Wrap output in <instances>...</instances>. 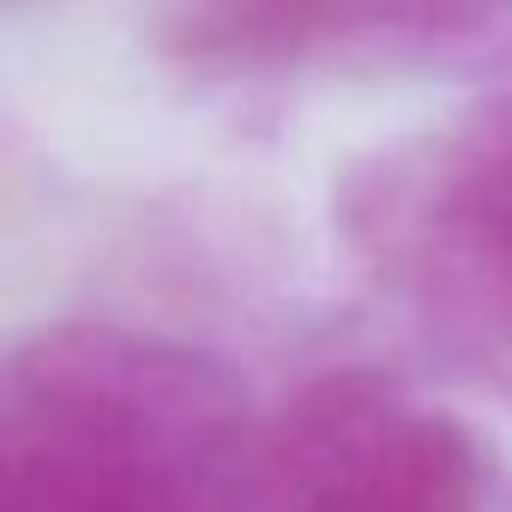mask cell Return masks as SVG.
I'll return each instance as SVG.
<instances>
[{
	"label": "cell",
	"instance_id": "cell-1",
	"mask_svg": "<svg viewBox=\"0 0 512 512\" xmlns=\"http://www.w3.org/2000/svg\"><path fill=\"white\" fill-rule=\"evenodd\" d=\"M247 392L127 326L37 332L0 386V512H241Z\"/></svg>",
	"mask_w": 512,
	"mask_h": 512
},
{
	"label": "cell",
	"instance_id": "cell-4",
	"mask_svg": "<svg viewBox=\"0 0 512 512\" xmlns=\"http://www.w3.org/2000/svg\"><path fill=\"white\" fill-rule=\"evenodd\" d=\"M512 0H169L157 43L193 73H290L356 55H422L464 43Z\"/></svg>",
	"mask_w": 512,
	"mask_h": 512
},
{
	"label": "cell",
	"instance_id": "cell-2",
	"mask_svg": "<svg viewBox=\"0 0 512 512\" xmlns=\"http://www.w3.org/2000/svg\"><path fill=\"white\" fill-rule=\"evenodd\" d=\"M338 223L416 320L464 356L512 344V91L344 181Z\"/></svg>",
	"mask_w": 512,
	"mask_h": 512
},
{
	"label": "cell",
	"instance_id": "cell-3",
	"mask_svg": "<svg viewBox=\"0 0 512 512\" xmlns=\"http://www.w3.org/2000/svg\"><path fill=\"white\" fill-rule=\"evenodd\" d=\"M482 446L368 374L314 386L272 434L253 476L266 512H476Z\"/></svg>",
	"mask_w": 512,
	"mask_h": 512
}]
</instances>
